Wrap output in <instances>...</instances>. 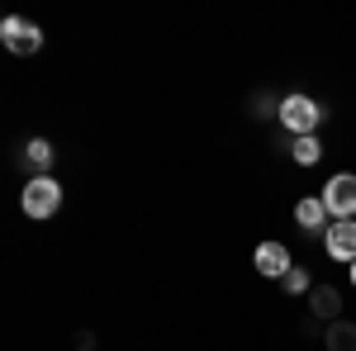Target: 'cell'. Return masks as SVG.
Segmentation results:
<instances>
[{"instance_id":"cell-1","label":"cell","mask_w":356,"mask_h":351,"mask_svg":"<svg viewBox=\"0 0 356 351\" xmlns=\"http://www.w3.org/2000/svg\"><path fill=\"white\" fill-rule=\"evenodd\" d=\"M275 119L285 124L290 138H314L318 124H323V105H318L314 95H280V114H275Z\"/></svg>"},{"instance_id":"cell-2","label":"cell","mask_w":356,"mask_h":351,"mask_svg":"<svg viewBox=\"0 0 356 351\" xmlns=\"http://www.w3.org/2000/svg\"><path fill=\"white\" fill-rule=\"evenodd\" d=\"M19 209L29 218H53L62 209V186H57L53 176H33L24 186V195H19Z\"/></svg>"},{"instance_id":"cell-3","label":"cell","mask_w":356,"mask_h":351,"mask_svg":"<svg viewBox=\"0 0 356 351\" xmlns=\"http://www.w3.org/2000/svg\"><path fill=\"white\" fill-rule=\"evenodd\" d=\"M323 209H328L332 223H342V218H356V176L352 171H337L328 186H323Z\"/></svg>"},{"instance_id":"cell-4","label":"cell","mask_w":356,"mask_h":351,"mask_svg":"<svg viewBox=\"0 0 356 351\" xmlns=\"http://www.w3.org/2000/svg\"><path fill=\"white\" fill-rule=\"evenodd\" d=\"M0 43H5L10 53H19V57H33L38 48H43V28L33 24V19L10 15V19H0Z\"/></svg>"},{"instance_id":"cell-5","label":"cell","mask_w":356,"mask_h":351,"mask_svg":"<svg viewBox=\"0 0 356 351\" xmlns=\"http://www.w3.org/2000/svg\"><path fill=\"white\" fill-rule=\"evenodd\" d=\"M252 266H257V275H266V280H285L295 270V261H290V247L285 243H257Z\"/></svg>"},{"instance_id":"cell-6","label":"cell","mask_w":356,"mask_h":351,"mask_svg":"<svg viewBox=\"0 0 356 351\" xmlns=\"http://www.w3.org/2000/svg\"><path fill=\"white\" fill-rule=\"evenodd\" d=\"M323 252H328L332 261H356V218H342V223H328V233H323Z\"/></svg>"},{"instance_id":"cell-7","label":"cell","mask_w":356,"mask_h":351,"mask_svg":"<svg viewBox=\"0 0 356 351\" xmlns=\"http://www.w3.org/2000/svg\"><path fill=\"white\" fill-rule=\"evenodd\" d=\"M295 223H300L304 233H328V209H323V199L318 195H304V199H295Z\"/></svg>"},{"instance_id":"cell-8","label":"cell","mask_w":356,"mask_h":351,"mask_svg":"<svg viewBox=\"0 0 356 351\" xmlns=\"http://www.w3.org/2000/svg\"><path fill=\"white\" fill-rule=\"evenodd\" d=\"M309 309H314V318L337 323V313H342V295H337L332 285H314V290H309Z\"/></svg>"},{"instance_id":"cell-9","label":"cell","mask_w":356,"mask_h":351,"mask_svg":"<svg viewBox=\"0 0 356 351\" xmlns=\"http://www.w3.org/2000/svg\"><path fill=\"white\" fill-rule=\"evenodd\" d=\"M53 142H48V138H29L24 142V166H33V171H38V176H48V166H53Z\"/></svg>"},{"instance_id":"cell-10","label":"cell","mask_w":356,"mask_h":351,"mask_svg":"<svg viewBox=\"0 0 356 351\" xmlns=\"http://www.w3.org/2000/svg\"><path fill=\"white\" fill-rule=\"evenodd\" d=\"M323 347H328V351H356V323H347V318L328 323V332H323Z\"/></svg>"},{"instance_id":"cell-11","label":"cell","mask_w":356,"mask_h":351,"mask_svg":"<svg viewBox=\"0 0 356 351\" xmlns=\"http://www.w3.org/2000/svg\"><path fill=\"white\" fill-rule=\"evenodd\" d=\"M290 157L300 166H314L323 157V142H318V138H290Z\"/></svg>"},{"instance_id":"cell-12","label":"cell","mask_w":356,"mask_h":351,"mask_svg":"<svg viewBox=\"0 0 356 351\" xmlns=\"http://www.w3.org/2000/svg\"><path fill=\"white\" fill-rule=\"evenodd\" d=\"M280 285H285V295H309V290H314V280H309V270H304V266H295Z\"/></svg>"},{"instance_id":"cell-13","label":"cell","mask_w":356,"mask_h":351,"mask_svg":"<svg viewBox=\"0 0 356 351\" xmlns=\"http://www.w3.org/2000/svg\"><path fill=\"white\" fill-rule=\"evenodd\" d=\"M347 270H352V285H356V261H352V266H347Z\"/></svg>"}]
</instances>
